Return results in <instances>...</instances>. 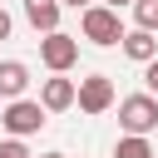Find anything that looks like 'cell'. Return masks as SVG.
<instances>
[{
  "instance_id": "1",
  "label": "cell",
  "mask_w": 158,
  "mask_h": 158,
  "mask_svg": "<svg viewBox=\"0 0 158 158\" xmlns=\"http://www.w3.org/2000/svg\"><path fill=\"white\" fill-rule=\"evenodd\" d=\"M79 30H84V40L89 44H99V49H109V44H123V15L118 10H109V5H89L84 15H79Z\"/></svg>"
},
{
  "instance_id": "2",
  "label": "cell",
  "mask_w": 158,
  "mask_h": 158,
  "mask_svg": "<svg viewBox=\"0 0 158 158\" xmlns=\"http://www.w3.org/2000/svg\"><path fill=\"white\" fill-rule=\"evenodd\" d=\"M118 128H123L128 138H148V133L158 128V99H153V94H128V99H118Z\"/></svg>"
},
{
  "instance_id": "3",
  "label": "cell",
  "mask_w": 158,
  "mask_h": 158,
  "mask_svg": "<svg viewBox=\"0 0 158 158\" xmlns=\"http://www.w3.org/2000/svg\"><path fill=\"white\" fill-rule=\"evenodd\" d=\"M44 123H49V114H44L40 99H15V104L0 109V128H5L10 138H30V133H40Z\"/></svg>"
},
{
  "instance_id": "4",
  "label": "cell",
  "mask_w": 158,
  "mask_h": 158,
  "mask_svg": "<svg viewBox=\"0 0 158 158\" xmlns=\"http://www.w3.org/2000/svg\"><path fill=\"white\" fill-rule=\"evenodd\" d=\"M40 59H44V69H49V74H69V69L79 64V40H74V35H64V30H54V35H44V40H40Z\"/></svg>"
},
{
  "instance_id": "5",
  "label": "cell",
  "mask_w": 158,
  "mask_h": 158,
  "mask_svg": "<svg viewBox=\"0 0 158 158\" xmlns=\"http://www.w3.org/2000/svg\"><path fill=\"white\" fill-rule=\"evenodd\" d=\"M40 104H44V114H64V109L79 104V84L64 79V74H49V79L40 84Z\"/></svg>"
},
{
  "instance_id": "6",
  "label": "cell",
  "mask_w": 158,
  "mask_h": 158,
  "mask_svg": "<svg viewBox=\"0 0 158 158\" xmlns=\"http://www.w3.org/2000/svg\"><path fill=\"white\" fill-rule=\"evenodd\" d=\"M79 109H84V114H109V109H114V79H109V74L79 79Z\"/></svg>"
},
{
  "instance_id": "7",
  "label": "cell",
  "mask_w": 158,
  "mask_h": 158,
  "mask_svg": "<svg viewBox=\"0 0 158 158\" xmlns=\"http://www.w3.org/2000/svg\"><path fill=\"white\" fill-rule=\"evenodd\" d=\"M25 89H30V64L25 59H0V99L15 104V99H25Z\"/></svg>"
},
{
  "instance_id": "8",
  "label": "cell",
  "mask_w": 158,
  "mask_h": 158,
  "mask_svg": "<svg viewBox=\"0 0 158 158\" xmlns=\"http://www.w3.org/2000/svg\"><path fill=\"white\" fill-rule=\"evenodd\" d=\"M118 49H123V54H128L133 64H143V69H148V64L158 59V35H148V30H128Z\"/></svg>"
},
{
  "instance_id": "9",
  "label": "cell",
  "mask_w": 158,
  "mask_h": 158,
  "mask_svg": "<svg viewBox=\"0 0 158 158\" xmlns=\"http://www.w3.org/2000/svg\"><path fill=\"white\" fill-rule=\"evenodd\" d=\"M59 10H64L59 0H25V20H30L40 35H54V30H59Z\"/></svg>"
},
{
  "instance_id": "10",
  "label": "cell",
  "mask_w": 158,
  "mask_h": 158,
  "mask_svg": "<svg viewBox=\"0 0 158 158\" xmlns=\"http://www.w3.org/2000/svg\"><path fill=\"white\" fill-rule=\"evenodd\" d=\"M114 158H153V143H148V138H128V133H123V138L114 143Z\"/></svg>"
},
{
  "instance_id": "11",
  "label": "cell",
  "mask_w": 158,
  "mask_h": 158,
  "mask_svg": "<svg viewBox=\"0 0 158 158\" xmlns=\"http://www.w3.org/2000/svg\"><path fill=\"white\" fill-rule=\"evenodd\" d=\"M133 20H138V30L158 35V0H133Z\"/></svg>"
},
{
  "instance_id": "12",
  "label": "cell",
  "mask_w": 158,
  "mask_h": 158,
  "mask_svg": "<svg viewBox=\"0 0 158 158\" xmlns=\"http://www.w3.org/2000/svg\"><path fill=\"white\" fill-rule=\"evenodd\" d=\"M0 158H35V153L25 148V138H5L0 143Z\"/></svg>"
},
{
  "instance_id": "13",
  "label": "cell",
  "mask_w": 158,
  "mask_h": 158,
  "mask_svg": "<svg viewBox=\"0 0 158 158\" xmlns=\"http://www.w3.org/2000/svg\"><path fill=\"white\" fill-rule=\"evenodd\" d=\"M143 84H148V94H153V99H158V59H153V64H148V69H143Z\"/></svg>"
},
{
  "instance_id": "14",
  "label": "cell",
  "mask_w": 158,
  "mask_h": 158,
  "mask_svg": "<svg viewBox=\"0 0 158 158\" xmlns=\"http://www.w3.org/2000/svg\"><path fill=\"white\" fill-rule=\"evenodd\" d=\"M10 25H15V20H10L5 10H0V40H10Z\"/></svg>"
},
{
  "instance_id": "15",
  "label": "cell",
  "mask_w": 158,
  "mask_h": 158,
  "mask_svg": "<svg viewBox=\"0 0 158 158\" xmlns=\"http://www.w3.org/2000/svg\"><path fill=\"white\" fill-rule=\"evenodd\" d=\"M109 10H133V0H104Z\"/></svg>"
},
{
  "instance_id": "16",
  "label": "cell",
  "mask_w": 158,
  "mask_h": 158,
  "mask_svg": "<svg viewBox=\"0 0 158 158\" xmlns=\"http://www.w3.org/2000/svg\"><path fill=\"white\" fill-rule=\"evenodd\" d=\"M59 5H69V10H89L94 0H59Z\"/></svg>"
},
{
  "instance_id": "17",
  "label": "cell",
  "mask_w": 158,
  "mask_h": 158,
  "mask_svg": "<svg viewBox=\"0 0 158 158\" xmlns=\"http://www.w3.org/2000/svg\"><path fill=\"white\" fill-rule=\"evenodd\" d=\"M40 158H64V153H40Z\"/></svg>"
}]
</instances>
